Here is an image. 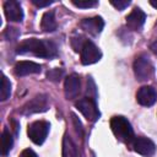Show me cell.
<instances>
[{"mask_svg": "<svg viewBox=\"0 0 157 157\" xmlns=\"http://www.w3.org/2000/svg\"><path fill=\"white\" fill-rule=\"evenodd\" d=\"M4 12L9 21L21 22L23 20V11L21 5L15 0H7L4 4Z\"/></svg>", "mask_w": 157, "mask_h": 157, "instance_id": "9", "label": "cell"}, {"mask_svg": "<svg viewBox=\"0 0 157 157\" xmlns=\"http://www.w3.org/2000/svg\"><path fill=\"white\" fill-rule=\"evenodd\" d=\"M49 128H50L49 123H47L44 120H37L28 126V130H27L28 137L36 145H42L47 139Z\"/></svg>", "mask_w": 157, "mask_h": 157, "instance_id": "4", "label": "cell"}, {"mask_svg": "<svg viewBox=\"0 0 157 157\" xmlns=\"http://www.w3.org/2000/svg\"><path fill=\"white\" fill-rule=\"evenodd\" d=\"M32 2L38 7H45V6L52 5L54 1H52V0H32Z\"/></svg>", "mask_w": 157, "mask_h": 157, "instance_id": "26", "label": "cell"}, {"mask_svg": "<svg viewBox=\"0 0 157 157\" xmlns=\"http://www.w3.org/2000/svg\"><path fill=\"white\" fill-rule=\"evenodd\" d=\"M81 88L80 76L77 74H71L65 78L64 82V93L67 99H74L78 96Z\"/></svg>", "mask_w": 157, "mask_h": 157, "instance_id": "8", "label": "cell"}, {"mask_svg": "<svg viewBox=\"0 0 157 157\" xmlns=\"http://www.w3.org/2000/svg\"><path fill=\"white\" fill-rule=\"evenodd\" d=\"M20 157H38V156H37V153H36L33 150L26 148V150H23V151L20 153Z\"/></svg>", "mask_w": 157, "mask_h": 157, "instance_id": "27", "label": "cell"}, {"mask_svg": "<svg viewBox=\"0 0 157 157\" xmlns=\"http://www.w3.org/2000/svg\"><path fill=\"white\" fill-rule=\"evenodd\" d=\"M75 6H77V7H81V9H88V7H93V6H96L97 4H98V1H96V0H72L71 1Z\"/></svg>", "mask_w": 157, "mask_h": 157, "instance_id": "21", "label": "cell"}, {"mask_svg": "<svg viewBox=\"0 0 157 157\" xmlns=\"http://www.w3.org/2000/svg\"><path fill=\"white\" fill-rule=\"evenodd\" d=\"M40 27L44 32H53L56 29V22L54 17V11H47L42 16Z\"/></svg>", "mask_w": 157, "mask_h": 157, "instance_id": "16", "label": "cell"}, {"mask_svg": "<svg viewBox=\"0 0 157 157\" xmlns=\"http://www.w3.org/2000/svg\"><path fill=\"white\" fill-rule=\"evenodd\" d=\"M88 88H90V91L92 92V97H93V99H96L97 92H96V85H94L92 77H88V80H87V90H88Z\"/></svg>", "mask_w": 157, "mask_h": 157, "instance_id": "25", "label": "cell"}, {"mask_svg": "<svg viewBox=\"0 0 157 157\" xmlns=\"http://www.w3.org/2000/svg\"><path fill=\"white\" fill-rule=\"evenodd\" d=\"M71 118H72V121H74V125H75V129H76L77 134H78L80 136H82V135H83V129H82L81 121L78 120V118H77L75 114H71Z\"/></svg>", "mask_w": 157, "mask_h": 157, "instance_id": "24", "label": "cell"}, {"mask_svg": "<svg viewBox=\"0 0 157 157\" xmlns=\"http://www.w3.org/2000/svg\"><path fill=\"white\" fill-rule=\"evenodd\" d=\"M136 99L141 105L151 107L157 101V92L151 86H142L136 93Z\"/></svg>", "mask_w": 157, "mask_h": 157, "instance_id": "11", "label": "cell"}, {"mask_svg": "<svg viewBox=\"0 0 157 157\" xmlns=\"http://www.w3.org/2000/svg\"><path fill=\"white\" fill-rule=\"evenodd\" d=\"M132 146H134V150L137 153H140V155H142L145 157L152 156L155 153V151H156V146H155L153 141H151L150 139L144 137V136H140V137L135 139Z\"/></svg>", "mask_w": 157, "mask_h": 157, "instance_id": "12", "label": "cell"}, {"mask_svg": "<svg viewBox=\"0 0 157 157\" xmlns=\"http://www.w3.org/2000/svg\"><path fill=\"white\" fill-rule=\"evenodd\" d=\"M11 94V83L7 77L2 74L1 75V88H0V99L6 101Z\"/></svg>", "mask_w": 157, "mask_h": 157, "instance_id": "18", "label": "cell"}, {"mask_svg": "<svg viewBox=\"0 0 157 157\" xmlns=\"http://www.w3.org/2000/svg\"><path fill=\"white\" fill-rule=\"evenodd\" d=\"M150 49L152 50V53L157 54V39H156L155 42H152V43H151V45H150Z\"/></svg>", "mask_w": 157, "mask_h": 157, "instance_id": "28", "label": "cell"}, {"mask_svg": "<svg viewBox=\"0 0 157 157\" xmlns=\"http://www.w3.org/2000/svg\"><path fill=\"white\" fill-rule=\"evenodd\" d=\"M110 128L115 137L123 142H130L134 137V131L129 120L121 115L113 117L110 120Z\"/></svg>", "mask_w": 157, "mask_h": 157, "instance_id": "2", "label": "cell"}, {"mask_svg": "<svg viewBox=\"0 0 157 157\" xmlns=\"http://www.w3.org/2000/svg\"><path fill=\"white\" fill-rule=\"evenodd\" d=\"M150 4H151L153 7H156V9H157V0H150Z\"/></svg>", "mask_w": 157, "mask_h": 157, "instance_id": "29", "label": "cell"}, {"mask_svg": "<svg viewBox=\"0 0 157 157\" xmlns=\"http://www.w3.org/2000/svg\"><path fill=\"white\" fill-rule=\"evenodd\" d=\"M80 26L88 34L97 36L102 32V29L104 27V21H103L102 17L96 16V17H91V18H83L80 22Z\"/></svg>", "mask_w": 157, "mask_h": 157, "instance_id": "10", "label": "cell"}, {"mask_svg": "<svg viewBox=\"0 0 157 157\" xmlns=\"http://www.w3.org/2000/svg\"><path fill=\"white\" fill-rule=\"evenodd\" d=\"M110 4L115 9H118L119 11H121V10H124L125 7H128L130 5V1L129 0H110Z\"/></svg>", "mask_w": 157, "mask_h": 157, "instance_id": "23", "label": "cell"}, {"mask_svg": "<svg viewBox=\"0 0 157 157\" xmlns=\"http://www.w3.org/2000/svg\"><path fill=\"white\" fill-rule=\"evenodd\" d=\"M12 145H13V139H12L10 131L7 129H4L2 135H1V153H2V156H6L10 152V150L12 148Z\"/></svg>", "mask_w": 157, "mask_h": 157, "instance_id": "17", "label": "cell"}, {"mask_svg": "<svg viewBox=\"0 0 157 157\" xmlns=\"http://www.w3.org/2000/svg\"><path fill=\"white\" fill-rule=\"evenodd\" d=\"M42 66L34 61H20L15 65V74L17 76H27L40 72Z\"/></svg>", "mask_w": 157, "mask_h": 157, "instance_id": "14", "label": "cell"}, {"mask_svg": "<svg viewBox=\"0 0 157 157\" xmlns=\"http://www.w3.org/2000/svg\"><path fill=\"white\" fill-rule=\"evenodd\" d=\"M153 64L146 54H140L135 58L134 61V74L137 81L150 80L153 75Z\"/></svg>", "mask_w": 157, "mask_h": 157, "instance_id": "3", "label": "cell"}, {"mask_svg": "<svg viewBox=\"0 0 157 157\" xmlns=\"http://www.w3.org/2000/svg\"><path fill=\"white\" fill-rule=\"evenodd\" d=\"M86 40H83V37L82 36H76V37H72L71 39V45L74 48L75 52H81L83 44H85Z\"/></svg>", "mask_w": 157, "mask_h": 157, "instance_id": "22", "label": "cell"}, {"mask_svg": "<svg viewBox=\"0 0 157 157\" xmlns=\"http://www.w3.org/2000/svg\"><path fill=\"white\" fill-rule=\"evenodd\" d=\"M49 108L48 97L45 94H37L31 101H28L21 109V113L25 115H29L33 113H42Z\"/></svg>", "mask_w": 157, "mask_h": 157, "instance_id": "6", "label": "cell"}, {"mask_svg": "<svg viewBox=\"0 0 157 157\" xmlns=\"http://www.w3.org/2000/svg\"><path fill=\"white\" fill-rule=\"evenodd\" d=\"M76 108L82 113V115L88 120L94 123L96 120H98L99 118V110L97 108L96 101L92 97H86V98H81L76 102Z\"/></svg>", "mask_w": 157, "mask_h": 157, "instance_id": "5", "label": "cell"}, {"mask_svg": "<svg viewBox=\"0 0 157 157\" xmlns=\"http://www.w3.org/2000/svg\"><path fill=\"white\" fill-rule=\"evenodd\" d=\"M81 63L83 65H91L97 63L102 58V53L99 48L91 40H86L81 49Z\"/></svg>", "mask_w": 157, "mask_h": 157, "instance_id": "7", "label": "cell"}, {"mask_svg": "<svg viewBox=\"0 0 157 157\" xmlns=\"http://www.w3.org/2000/svg\"><path fill=\"white\" fill-rule=\"evenodd\" d=\"M56 45L52 40H43V39H37V38H29L23 42H21L16 49L17 54L25 55V54H31L34 56L39 58H53L56 55Z\"/></svg>", "mask_w": 157, "mask_h": 157, "instance_id": "1", "label": "cell"}, {"mask_svg": "<svg viewBox=\"0 0 157 157\" xmlns=\"http://www.w3.org/2000/svg\"><path fill=\"white\" fill-rule=\"evenodd\" d=\"M63 157H80L78 148L69 135H65L63 140Z\"/></svg>", "mask_w": 157, "mask_h": 157, "instance_id": "15", "label": "cell"}, {"mask_svg": "<svg viewBox=\"0 0 157 157\" xmlns=\"http://www.w3.org/2000/svg\"><path fill=\"white\" fill-rule=\"evenodd\" d=\"M20 36V31L16 27H7L4 32V37L6 38V40H15L17 39Z\"/></svg>", "mask_w": 157, "mask_h": 157, "instance_id": "20", "label": "cell"}, {"mask_svg": "<svg viewBox=\"0 0 157 157\" xmlns=\"http://www.w3.org/2000/svg\"><path fill=\"white\" fill-rule=\"evenodd\" d=\"M63 75H64V70L60 69V67H54V69H52V70H49V71L47 72L48 80L54 81V82H58V81L63 77Z\"/></svg>", "mask_w": 157, "mask_h": 157, "instance_id": "19", "label": "cell"}, {"mask_svg": "<svg viewBox=\"0 0 157 157\" xmlns=\"http://www.w3.org/2000/svg\"><path fill=\"white\" fill-rule=\"evenodd\" d=\"M146 20L145 12L140 7H135L128 16H126V26L132 31H139Z\"/></svg>", "mask_w": 157, "mask_h": 157, "instance_id": "13", "label": "cell"}]
</instances>
